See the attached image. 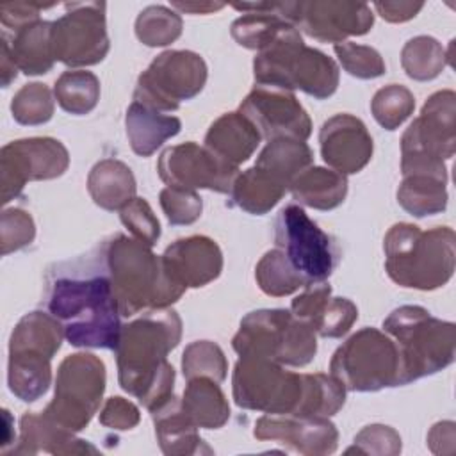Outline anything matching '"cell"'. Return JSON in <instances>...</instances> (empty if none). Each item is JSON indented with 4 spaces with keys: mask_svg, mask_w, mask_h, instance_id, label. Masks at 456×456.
<instances>
[{
    "mask_svg": "<svg viewBox=\"0 0 456 456\" xmlns=\"http://www.w3.org/2000/svg\"><path fill=\"white\" fill-rule=\"evenodd\" d=\"M182 338V319L171 308L142 312L121 326L116 346L118 379L150 411L173 395L175 369L167 362Z\"/></svg>",
    "mask_w": 456,
    "mask_h": 456,
    "instance_id": "6da1fadb",
    "label": "cell"
},
{
    "mask_svg": "<svg viewBox=\"0 0 456 456\" xmlns=\"http://www.w3.org/2000/svg\"><path fill=\"white\" fill-rule=\"evenodd\" d=\"M48 312L71 346L116 349L123 324L107 267L59 273L50 281Z\"/></svg>",
    "mask_w": 456,
    "mask_h": 456,
    "instance_id": "7a4b0ae2",
    "label": "cell"
},
{
    "mask_svg": "<svg viewBox=\"0 0 456 456\" xmlns=\"http://www.w3.org/2000/svg\"><path fill=\"white\" fill-rule=\"evenodd\" d=\"M103 256L121 315L169 308L185 292L166 269L162 256L134 237H112Z\"/></svg>",
    "mask_w": 456,
    "mask_h": 456,
    "instance_id": "3957f363",
    "label": "cell"
},
{
    "mask_svg": "<svg viewBox=\"0 0 456 456\" xmlns=\"http://www.w3.org/2000/svg\"><path fill=\"white\" fill-rule=\"evenodd\" d=\"M385 269L401 287L435 290L454 273L456 237L452 228L436 226L422 232L417 224H394L383 242Z\"/></svg>",
    "mask_w": 456,
    "mask_h": 456,
    "instance_id": "277c9868",
    "label": "cell"
},
{
    "mask_svg": "<svg viewBox=\"0 0 456 456\" xmlns=\"http://www.w3.org/2000/svg\"><path fill=\"white\" fill-rule=\"evenodd\" d=\"M256 86L280 87L324 100L337 91L338 66L326 53L303 43L299 30L289 25L280 37L253 59Z\"/></svg>",
    "mask_w": 456,
    "mask_h": 456,
    "instance_id": "5b68a950",
    "label": "cell"
},
{
    "mask_svg": "<svg viewBox=\"0 0 456 456\" xmlns=\"http://www.w3.org/2000/svg\"><path fill=\"white\" fill-rule=\"evenodd\" d=\"M383 330L395 338L399 351V385L431 376L454 362L456 326L433 317L426 308L404 305L385 321Z\"/></svg>",
    "mask_w": 456,
    "mask_h": 456,
    "instance_id": "8992f818",
    "label": "cell"
},
{
    "mask_svg": "<svg viewBox=\"0 0 456 456\" xmlns=\"http://www.w3.org/2000/svg\"><path fill=\"white\" fill-rule=\"evenodd\" d=\"M456 94L451 89L436 91L424 103L401 137L403 176L428 175L447 182L445 160L456 150Z\"/></svg>",
    "mask_w": 456,
    "mask_h": 456,
    "instance_id": "52a82bcc",
    "label": "cell"
},
{
    "mask_svg": "<svg viewBox=\"0 0 456 456\" xmlns=\"http://www.w3.org/2000/svg\"><path fill=\"white\" fill-rule=\"evenodd\" d=\"M232 346L240 358H264L292 367L310 363L317 353L315 331L283 308L249 312Z\"/></svg>",
    "mask_w": 456,
    "mask_h": 456,
    "instance_id": "ba28073f",
    "label": "cell"
},
{
    "mask_svg": "<svg viewBox=\"0 0 456 456\" xmlns=\"http://www.w3.org/2000/svg\"><path fill=\"white\" fill-rule=\"evenodd\" d=\"M330 372L346 390L376 392L399 385V351L390 337L376 328L351 335L333 353Z\"/></svg>",
    "mask_w": 456,
    "mask_h": 456,
    "instance_id": "9c48e42d",
    "label": "cell"
},
{
    "mask_svg": "<svg viewBox=\"0 0 456 456\" xmlns=\"http://www.w3.org/2000/svg\"><path fill=\"white\" fill-rule=\"evenodd\" d=\"M105 390V365L91 353L66 356L55 378V394L45 415L55 424L77 433L98 411Z\"/></svg>",
    "mask_w": 456,
    "mask_h": 456,
    "instance_id": "30bf717a",
    "label": "cell"
},
{
    "mask_svg": "<svg viewBox=\"0 0 456 456\" xmlns=\"http://www.w3.org/2000/svg\"><path fill=\"white\" fill-rule=\"evenodd\" d=\"M207 82V64L191 50H167L157 55L139 75L134 102L159 112H171L201 93Z\"/></svg>",
    "mask_w": 456,
    "mask_h": 456,
    "instance_id": "8fae6325",
    "label": "cell"
},
{
    "mask_svg": "<svg viewBox=\"0 0 456 456\" xmlns=\"http://www.w3.org/2000/svg\"><path fill=\"white\" fill-rule=\"evenodd\" d=\"M239 408L271 415H294L303 397V374L264 358H239L232 376Z\"/></svg>",
    "mask_w": 456,
    "mask_h": 456,
    "instance_id": "7c38bea8",
    "label": "cell"
},
{
    "mask_svg": "<svg viewBox=\"0 0 456 456\" xmlns=\"http://www.w3.org/2000/svg\"><path fill=\"white\" fill-rule=\"evenodd\" d=\"M274 244L310 283L330 278L338 264V246L297 205H287L274 219Z\"/></svg>",
    "mask_w": 456,
    "mask_h": 456,
    "instance_id": "4fadbf2b",
    "label": "cell"
},
{
    "mask_svg": "<svg viewBox=\"0 0 456 456\" xmlns=\"http://www.w3.org/2000/svg\"><path fill=\"white\" fill-rule=\"evenodd\" d=\"M66 12L53 21L55 61L71 66H93L109 53V36L105 27V4H66Z\"/></svg>",
    "mask_w": 456,
    "mask_h": 456,
    "instance_id": "5bb4252c",
    "label": "cell"
},
{
    "mask_svg": "<svg viewBox=\"0 0 456 456\" xmlns=\"http://www.w3.org/2000/svg\"><path fill=\"white\" fill-rule=\"evenodd\" d=\"M68 166V150L53 137H28L5 144L0 151L2 203L16 198L27 182L57 178Z\"/></svg>",
    "mask_w": 456,
    "mask_h": 456,
    "instance_id": "9a60e30c",
    "label": "cell"
},
{
    "mask_svg": "<svg viewBox=\"0 0 456 456\" xmlns=\"http://www.w3.org/2000/svg\"><path fill=\"white\" fill-rule=\"evenodd\" d=\"M160 180L176 189H208L230 192L239 175V167L224 162L208 148L192 141L166 148L157 162Z\"/></svg>",
    "mask_w": 456,
    "mask_h": 456,
    "instance_id": "2e32d148",
    "label": "cell"
},
{
    "mask_svg": "<svg viewBox=\"0 0 456 456\" xmlns=\"http://www.w3.org/2000/svg\"><path fill=\"white\" fill-rule=\"evenodd\" d=\"M283 16L297 30L322 43H342L349 36H363L374 23L367 4L353 2H285Z\"/></svg>",
    "mask_w": 456,
    "mask_h": 456,
    "instance_id": "e0dca14e",
    "label": "cell"
},
{
    "mask_svg": "<svg viewBox=\"0 0 456 456\" xmlns=\"http://www.w3.org/2000/svg\"><path fill=\"white\" fill-rule=\"evenodd\" d=\"M239 112L248 118L262 139L306 141L312 134V121L292 91L255 86L242 100Z\"/></svg>",
    "mask_w": 456,
    "mask_h": 456,
    "instance_id": "ac0fdd59",
    "label": "cell"
},
{
    "mask_svg": "<svg viewBox=\"0 0 456 456\" xmlns=\"http://www.w3.org/2000/svg\"><path fill=\"white\" fill-rule=\"evenodd\" d=\"M258 440H276L305 456H324L337 451L338 431L328 417L317 415H264L253 429Z\"/></svg>",
    "mask_w": 456,
    "mask_h": 456,
    "instance_id": "d6986e66",
    "label": "cell"
},
{
    "mask_svg": "<svg viewBox=\"0 0 456 456\" xmlns=\"http://www.w3.org/2000/svg\"><path fill=\"white\" fill-rule=\"evenodd\" d=\"M321 155L333 171L353 175L362 171L372 157V137L362 119L351 114H335L319 132Z\"/></svg>",
    "mask_w": 456,
    "mask_h": 456,
    "instance_id": "ffe728a7",
    "label": "cell"
},
{
    "mask_svg": "<svg viewBox=\"0 0 456 456\" xmlns=\"http://www.w3.org/2000/svg\"><path fill=\"white\" fill-rule=\"evenodd\" d=\"M290 312L326 338H340L358 319L356 305L347 297H331V287L326 281L306 285L292 299Z\"/></svg>",
    "mask_w": 456,
    "mask_h": 456,
    "instance_id": "44dd1931",
    "label": "cell"
},
{
    "mask_svg": "<svg viewBox=\"0 0 456 456\" xmlns=\"http://www.w3.org/2000/svg\"><path fill=\"white\" fill-rule=\"evenodd\" d=\"M169 274L185 289H198L214 281L223 271L219 246L205 235L175 240L162 255Z\"/></svg>",
    "mask_w": 456,
    "mask_h": 456,
    "instance_id": "7402d4cb",
    "label": "cell"
},
{
    "mask_svg": "<svg viewBox=\"0 0 456 456\" xmlns=\"http://www.w3.org/2000/svg\"><path fill=\"white\" fill-rule=\"evenodd\" d=\"M96 454L98 449L73 431L55 424L43 411H28L20 420V442L12 454Z\"/></svg>",
    "mask_w": 456,
    "mask_h": 456,
    "instance_id": "603a6c76",
    "label": "cell"
},
{
    "mask_svg": "<svg viewBox=\"0 0 456 456\" xmlns=\"http://www.w3.org/2000/svg\"><path fill=\"white\" fill-rule=\"evenodd\" d=\"M150 413L155 424V435L160 451L164 454L185 456L212 452V449L207 447L198 435V428L182 410V403L175 394L162 404L153 408Z\"/></svg>",
    "mask_w": 456,
    "mask_h": 456,
    "instance_id": "cb8c5ba5",
    "label": "cell"
},
{
    "mask_svg": "<svg viewBox=\"0 0 456 456\" xmlns=\"http://www.w3.org/2000/svg\"><path fill=\"white\" fill-rule=\"evenodd\" d=\"M260 139L262 135L248 118L240 112H226L210 125L205 135V148L239 167L255 153Z\"/></svg>",
    "mask_w": 456,
    "mask_h": 456,
    "instance_id": "d4e9b609",
    "label": "cell"
},
{
    "mask_svg": "<svg viewBox=\"0 0 456 456\" xmlns=\"http://www.w3.org/2000/svg\"><path fill=\"white\" fill-rule=\"evenodd\" d=\"M125 126L132 151L139 157H150L167 139L180 132L182 121L175 116H166L155 109H150L139 102H132L125 116Z\"/></svg>",
    "mask_w": 456,
    "mask_h": 456,
    "instance_id": "484cf974",
    "label": "cell"
},
{
    "mask_svg": "<svg viewBox=\"0 0 456 456\" xmlns=\"http://www.w3.org/2000/svg\"><path fill=\"white\" fill-rule=\"evenodd\" d=\"M132 169L116 159H103L93 166L87 176V191L93 201L105 210H121L135 198Z\"/></svg>",
    "mask_w": 456,
    "mask_h": 456,
    "instance_id": "4316f807",
    "label": "cell"
},
{
    "mask_svg": "<svg viewBox=\"0 0 456 456\" xmlns=\"http://www.w3.org/2000/svg\"><path fill=\"white\" fill-rule=\"evenodd\" d=\"M289 189L301 205L315 210H331L346 200L347 178L333 169L310 166L292 180Z\"/></svg>",
    "mask_w": 456,
    "mask_h": 456,
    "instance_id": "83f0119b",
    "label": "cell"
},
{
    "mask_svg": "<svg viewBox=\"0 0 456 456\" xmlns=\"http://www.w3.org/2000/svg\"><path fill=\"white\" fill-rule=\"evenodd\" d=\"M180 403L196 428L219 429L230 419L226 395L219 388V383L210 378L200 376L189 379Z\"/></svg>",
    "mask_w": 456,
    "mask_h": 456,
    "instance_id": "f1b7e54d",
    "label": "cell"
},
{
    "mask_svg": "<svg viewBox=\"0 0 456 456\" xmlns=\"http://www.w3.org/2000/svg\"><path fill=\"white\" fill-rule=\"evenodd\" d=\"M53 21L37 20L14 34L9 45L12 61L25 75L48 73L55 62L53 55Z\"/></svg>",
    "mask_w": 456,
    "mask_h": 456,
    "instance_id": "f546056e",
    "label": "cell"
},
{
    "mask_svg": "<svg viewBox=\"0 0 456 456\" xmlns=\"http://www.w3.org/2000/svg\"><path fill=\"white\" fill-rule=\"evenodd\" d=\"M52 358L32 351H9V390L21 401L32 403L45 395L52 381Z\"/></svg>",
    "mask_w": 456,
    "mask_h": 456,
    "instance_id": "4dcf8cb0",
    "label": "cell"
},
{
    "mask_svg": "<svg viewBox=\"0 0 456 456\" xmlns=\"http://www.w3.org/2000/svg\"><path fill=\"white\" fill-rule=\"evenodd\" d=\"M314 153L305 141L276 139L269 141V144L260 151L255 167L262 169L289 189L292 180L310 167Z\"/></svg>",
    "mask_w": 456,
    "mask_h": 456,
    "instance_id": "1f68e13d",
    "label": "cell"
},
{
    "mask_svg": "<svg viewBox=\"0 0 456 456\" xmlns=\"http://www.w3.org/2000/svg\"><path fill=\"white\" fill-rule=\"evenodd\" d=\"M285 191V185L253 166L237 175L230 191V200L240 210L253 216H262L283 198Z\"/></svg>",
    "mask_w": 456,
    "mask_h": 456,
    "instance_id": "d6a6232c",
    "label": "cell"
},
{
    "mask_svg": "<svg viewBox=\"0 0 456 456\" xmlns=\"http://www.w3.org/2000/svg\"><path fill=\"white\" fill-rule=\"evenodd\" d=\"M62 338V324L52 314L36 310L21 317L16 324L11 335L9 351H32L53 358V354L61 349Z\"/></svg>",
    "mask_w": 456,
    "mask_h": 456,
    "instance_id": "836d02e7",
    "label": "cell"
},
{
    "mask_svg": "<svg viewBox=\"0 0 456 456\" xmlns=\"http://www.w3.org/2000/svg\"><path fill=\"white\" fill-rule=\"evenodd\" d=\"M447 182L428 175L404 176L397 189L399 205L415 217L440 214L447 208Z\"/></svg>",
    "mask_w": 456,
    "mask_h": 456,
    "instance_id": "e575fe53",
    "label": "cell"
},
{
    "mask_svg": "<svg viewBox=\"0 0 456 456\" xmlns=\"http://www.w3.org/2000/svg\"><path fill=\"white\" fill-rule=\"evenodd\" d=\"M57 103L69 114H89L100 100V80L86 69L64 71L53 87Z\"/></svg>",
    "mask_w": 456,
    "mask_h": 456,
    "instance_id": "d590c367",
    "label": "cell"
},
{
    "mask_svg": "<svg viewBox=\"0 0 456 456\" xmlns=\"http://www.w3.org/2000/svg\"><path fill=\"white\" fill-rule=\"evenodd\" d=\"M255 278L262 292L267 296H289L308 285L306 278L290 264L281 249L267 251L255 269Z\"/></svg>",
    "mask_w": 456,
    "mask_h": 456,
    "instance_id": "8d00e7d4",
    "label": "cell"
},
{
    "mask_svg": "<svg viewBox=\"0 0 456 456\" xmlns=\"http://www.w3.org/2000/svg\"><path fill=\"white\" fill-rule=\"evenodd\" d=\"M346 403V388L333 376L303 374V397L294 415L331 417Z\"/></svg>",
    "mask_w": 456,
    "mask_h": 456,
    "instance_id": "74e56055",
    "label": "cell"
},
{
    "mask_svg": "<svg viewBox=\"0 0 456 456\" xmlns=\"http://www.w3.org/2000/svg\"><path fill=\"white\" fill-rule=\"evenodd\" d=\"M447 62L449 53L431 36L411 37L401 50L403 69L410 78L419 82L436 78Z\"/></svg>",
    "mask_w": 456,
    "mask_h": 456,
    "instance_id": "f35d334b",
    "label": "cell"
},
{
    "mask_svg": "<svg viewBox=\"0 0 456 456\" xmlns=\"http://www.w3.org/2000/svg\"><path fill=\"white\" fill-rule=\"evenodd\" d=\"M182 18L164 5H148L135 20V36L146 46H167L182 34Z\"/></svg>",
    "mask_w": 456,
    "mask_h": 456,
    "instance_id": "ab89813d",
    "label": "cell"
},
{
    "mask_svg": "<svg viewBox=\"0 0 456 456\" xmlns=\"http://www.w3.org/2000/svg\"><path fill=\"white\" fill-rule=\"evenodd\" d=\"M182 372L187 381L203 376L221 383L226 378L228 362L217 344L210 340H196L189 344L182 354Z\"/></svg>",
    "mask_w": 456,
    "mask_h": 456,
    "instance_id": "60d3db41",
    "label": "cell"
},
{
    "mask_svg": "<svg viewBox=\"0 0 456 456\" xmlns=\"http://www.w3.org/2000/svg\"><path fill=\"white\" fill-rule=\"evenodd\" d=\"M415 109V98L411 91L399 84H390L376 91L370 102V112L374 119L387 130L401 126Z\"/></svg>",
    "mask_w": 456,
    "mask_h": 456,
    "instance_id": "b9f144b4",
    "label": "cell"
},
{
    "mask_svg": "<svg viewBox=\"0 0 456 456\" xmlns=\"http://www.w3.org/2000/svg\"><path fill=\"white\" fill-rule=\"evenodd\" d=\"M53 98L52 91L41 84L32 82L25 84L11 102L12 118L20 125H43L53 116Z\"/></svg>",
    "mask_w": 456,
    "mask_h": 456,
    "instance_id": "7bdbcfd3",
    "label": "cell"
},
{
    "mask_svg": "<svg viewBox=\"0 0 456 456\" xmlns=\"http://www.w3.org/2000/svg\"><path fill=\"white\" fill-rule=\"evenodd\" d=\"M333 50L342 68L356 78H376L387 71L383 57L372 46L342 41L333 45Z\"/></svg>",
    "mask_w": 456,
    "mask_h": 456,
    "instance_id": "ee69618b",
    "label": "cell"
},
{
    "mask_svg": "<svg viewBox=\"0 0 456 456\" xmlns=\"http://www.w3.org/2000/svg\"><path fill=\"white\" fill-rule=\"evenodd\" d=\"M121 223L128 228L134 239L146 246H155L160 237V223L144 198L130 200L119 210Z\"/></svg>",
    "mask_w": 456,
    "mask_h": 456,
    "instance_id": "f6af8a7d",
    "label": "cell"
},
{
    "mask_svg": "<svg viewBox=\"0 0 456 456\" xmlns=\"http://www.w3.org/2000/svg\"><path fill=\"white\" fill-rule=\"evenodd\" d=\"M159 201L167 221L175 226L192 224L200 219L203 210V201L196 194V191L166 187L160 191Z\"/></svg>",
    "mask_w": 456,
    "mask_h": 456,
    "instance_id": "bcb514c9",
    "label": "cell"
},
{
    "mask_svg": "<svg viewBox=\"0 0 456 456\" xmlns=\"http://www.w3.org/2000/svg\"><path fill=\"white\" fill-rule=\"evenodd\" d=\"M36 237V224L28 212L21 208H7L0 219V253L9 255L28 246Z\"/></svg>",
    "mask_w": 456,
    "mask_h": 456,
    "instance_id": "7dc6e473",
    "label": "cell"
},
{
    "mask_svg": "<svg viewBox=\"0 0 456 456\" xmlns=\"http://www.w3.org/2000/svg\"><path fill=\"white\" fill-rule=\"evenodd\" d=\"M347 454H379L394 456L401 452V436L399 433L385 424L365 426L353 440V447L346 451Z\"/></svg>",
    "mask_w": 456,
    "mask_h": 456,
    "instance_id": "c3c4849f",
    "label": "cell"
},
{
    "mask_svg": "<svg viewBox=\"0 0 456 456\" xmlns=\"http://www.w3.org/2000/svg\"><path fill=\"white\" fill-rule=\"evenodd\" d=\"M141 420V413L139 408L116 395V397H109L103 404V408L100 410V424L109 428V429H116V431H126L132 429L139 424Z\"/></svg>",
    "mask_w": 456,
    "mask_h": 456,
    "instance_id": "681fc988",
    "label": "cell"
},
{
    "mask_svg": "<svg viewBox=\"0 0 456 456\" xmlns=\"http://www.w3.org/2000/svg\"><path fill=\"white\" fill-rule=\"evenodd\" d=\"M52 7L45 4H36V2H11V4H2L0 5V21L4 27L12 28L14 34L21 30L23 27L34 23L39 20V11Z\"/></svg>",
    "mask_w": 456,
    "mask_h": 456,
    "instance_id": "f907efd6",
    "label": "cell"
},
{
    "mask_svg": "<svg viewBox=\"0 0 456 456\" xmlns=\"http://www.w3.org/2000/svg\"><path fill=\"white\" fill-rule=\"evenodd\" d=\"M422 7V2H374L378 14L390 23H403L415 18Z\"/></svg>",
    "mask_w": 456,
    "mask_h": 456,
    "instance_id": "816d5d0a",
    "label": "cell"
},
{
    "mask_svg": "<svg viewBox=\"0 0 456 456\" xmlns=\"http://www.w3.org/2000/svg\"><path fill=\"white\" fill-rule=\"evenodd\" d=\"M454 428H456V424L452 420H442L431 428V431L428 433V445H429L431 452H435V454H452L454 452V442H456Z\"/></svg>",
    "mask_w": 456,
    "mask_h": 456,
    "instance_id": "f5cc1de1",
    "label": "cell"
},
{
    "mask_svg": "<svg viewBox=\"0 0 456 456\" xmlns=\"http://www.w3.org/2000/svg\"><path fill=\"white\" fill-rule=\"evenodd\" d=\"M18 68L12 61L11 55V48H9V41L5 37V34L2 36V55H0V77H2V87H7L14 78H16Z\"/></svg>",
    "mask_w": 456,
    "mask_h": 456,
    "instance_id": "db71d44e",
    "label": "cell"
},
{
    "mask_svg": "<svg viewBox=\"0 0 456 456\" xmlns=\"http://www.w3.org/2000/svg\"><path fill=\"white\" fill-rule=\"evenodd\" d=\"M171 7L182 11V12H192V14H208L214 11H219L224 7L221 2H173Z\"/></svg>",
    "mask_w": 456,
    "mask_h": 456,
    "instance_id": "11a10c76",
    "label": "cell"
},
{
    "mask_svg": "<svg viewBox=\"0 0 456 456\" xmlns=\"http://www.w3.org/2000/svg\"><path fill=\"white\" fill-rule=\"evenodd\" d=\"M2 413H4V438H2V449L5 451L7 449V445L9 444H12V440H11V415H9V411L7 410H2Z\"/></svg>",
    "mask_w": 456,
    "mask_h": 456,
    "instance_id": "9f6ffc18",
    "label": "cell"
}]
</instances>
